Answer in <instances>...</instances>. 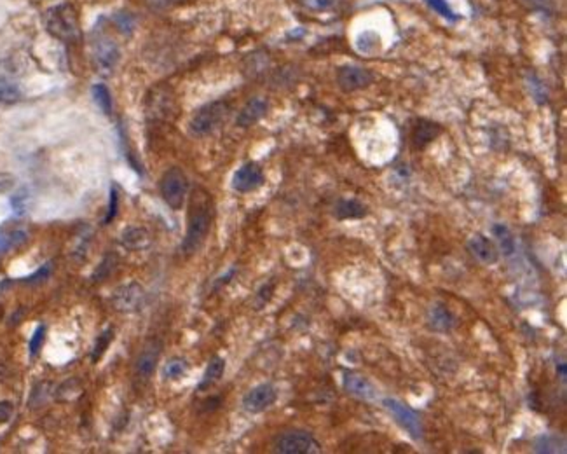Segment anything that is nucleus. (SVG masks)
I'll return each mask as SVG.
<instances>
[{
    "label": "nucleus",
    "instance_id": "6",
    "mask_svg": "<svg viewBox=\"0 0 567 454\" xmlns=\"http://www.w3.org/2000/svg\"><path fill=\"white\" fill-rule=\"evenodd\" d=\"M384 407L391 412V416H393V420L396 421V425L409 433L410 439H422L421 420H419V416L415 414L409 405L396 401V398H386V401H384Z\"/></svg>",
    "mask_w": 567,
    "mask_h": 454
},
{
    "label": "nucleus",
    "instance_id": "1",
    "mask_svg": "<svg viewBox=\"0 0 567 454\" xmlns=\"http://www.w3.org/2000/svg\"><path fill=\"white\" fill-rule=\"evenodd\" d=\"M213 224V200L206 189L195 187L191 193L187 212V231H185L182 250L185 255H194L206 241Z\"/></svg>",
    "mask_w": 567,
    "mask_h": 454
},
{
    "label": "nucleus",
    "instance_id": "22",
    "mask_svg": "<svg viewBox=\"0 0 567 454\" xmlns=\"http://www.w3.org/2000/svg\"><path fill=\"white\" fill-rule=\"evenodd\" d=\"M25 232L23 231H4V229H0V255L5 254V252H9V248L16 247L19 241H23L25 239Z\"/></svg>",
    "mask_w": 567,
    "mask_h": 454
},
{
    "label": "nucleus",
    "instance_id": "24",
    "mask_svg": "<svg viewBox=\"0 0 567 454\" xmlns=\"http://www.w3.org/2000/svg\"><path fill=\"white\" fill-rule=\"evenodd\" d=\"M98 60H100L101 67L108 69L115 63L117 60V49H115L114 44H110V40H107L105 44H101V49H98Z\"/></svg>",
    "mask_w": 567,
    "mask_h": 454
},
{
    "label": "nucleus",
    "instance_id": "4",
    "mask_svg": "<svg viewBox=\"0 0 567 454\" xmlns=\"http://www.w3.org/2000/svg\"><path fill=\"white\" fill-rule=\"evenodd\" d=\"M159 191H161V198L165 200V203L171 210H182V206H184L185 200L189 196L187 175L180 168L173 166L168 171H165V175L161 177Z\"/></svg>",
    "mask_w": 567,
    "mask_h": 454
},
{
    "label": "nucleus",
    "instance_id": "11",
    "mask_svg": "<svg viewBox=\"0 0 567 454\" xmlns=\"http://www.w3.org/2000/svg\"><path fill=\"white\" fill-rule=\"evenodd\" d=\"M161 348L162 346L159 341H150V343L143 348L142 353L136 358V362H134V372H136L138 379L147 381V379L152 376L156 367H158L159 357H161Z\"/></svg>",
    "mask_w": 567,
    "mask_h": 454
},
{
    "label": "nucleus",
    "instance_id": "23",
    "mask_svg": "<svg viewBox=\"0 0 567 454\" xmlns=\"http://www.w3.org/2000/svg\"><path fill=\"white\" fill-rule=\"evenodd\" d=\"M185 370H187V362L184 358H171L165 366V376L168 379H178V377L184 376Z\"/></svg>",
    "mask_w": 567,
    "mask_h": 454
},
{
    "label": "nucleus",
    "instance_id": "18",
    "mask_svg": "<svg viewBox=\"0 0 567 454\" xmlns=\"http://www.w3.org/2000/svg\"><path fill=\"white\" fill-rule=\"evenodd\" d=\"M224 372H226V360H224L222 357H213L210 360V363H208L206 370H204L203 374V379H201L200 383V392H203V390H208L210 386H213L215 383L220 381V377L224 376Z\"/></svg>",
    "mask_w": 567,
    "mask_h": 454
},
{
    "label": "nucleus",
    "instance_id": "27",
    "mask_svg": "<svg viewBox=\"0 0 567 454\" xmlns=\"http://www.w3.org/2000/svg\"><path fill=\"white\" fill-rule=\"evenodd\" d=\"M559 447V439L552 437V435H543L536 440V451L538 453H557Z\"/></svg>",
    "mask_w": 567,
    "mask_h": 454
},
{
    "label": "nucleus",
    "instance_id": "2",
    "mask_svg": "<svg viewBox=\"0 0 567 454\" xmlns=\"http://www.w3.org/2000/svg\"><path fill=\"white\" fill-rule=\"evenodd\" d=\"M46 28L60 40H75L79 37V18L72 5L63 4L49 9L46 14Z\"/></svg>",
    "mask_w": 567,
    "mask_h": 454
},
{
    "label": "nucleus",
    "instance_id": "5",
    "mask_svg": "<svg viewBox=\"0 0 567 454\" xmlns=\"http://www.w3.org/2000/svg\"><path fill=\"white\" fill-rule=\"evenodd\" d=\"M274 451L280 454H316L322 453V446L309 431L288 430L278 435Z\"/></svg>",
    "mask_w": 567,
    "mask_h": 454
},
{
    "label": "nucleus",
    "instance_id": "15",
    "mask_svg": "<svg viewBox=\"0 0 567 454\" xmlns=\"http://www.w3.org/2000/svg\"><path fill=\"white\" fill-rule=\"evenodd\" d=\"M442 133V128L431 121L419 119L415 126L412 128V143L414 149H424L429 142H433Z\"/></svg>",
    "mask_w": 567,
    "mask_h": 454
},
{
    "label": "nucleus",
    "instance_id": "10",
    "mask_svg": "<svg viewBox=\"0 0 567 454\" xmlns=\"http://www.w3.org/2000/svg\"><path fill=\"white\" fill-rule=\"evenodd\" d=\"M342 383H344L346 392L351 393V395L358 396V398H363V401H376L379 396V392L374 386V383L368 379V377L361 376L358 372H351V370H346L344 377H342Z\"/></svg>",
    "mask_w": 567,
    "mask_h": 454
},
{
    "label": "nucleus",
    "instance_id": "17",
    "mask_svg": "<svg viewBox=\"0 0 567 454\" xmlns=\"http://www.w3.org/2000/svg\"><path fill=\"white\" fill-rule=\"evenodd\" d=\"M368 215V210L365 204H361L357 200H342L335 206V217L339 220H353L363 219Z\"/></svg>",
    "mask_w": 567,
    "mask_h": 454
},
{
    "label": "nucleus",
    "instance_id": "3",
    "mask_svg": "<svg viewBox=\"0 0 567 454\" xmlns=\"http://www.w3.org/2000/svg\"><path fill=\"white\" fill-rule=\"evenodd\" d=\"M227 116H229V105L226 101H211L192 116L191 123H189V131L194 136L210 135L211 131L217 130L227 119Z\"/></svg>",
    "mask_w": 567,
    "mask_h": 454
},
{
    "label": "nucleus",
    "instance_id": "13",
    "mask_svg": "<svg viewBox=\"0 0 567 454\" xmlns=\"http://www.w3.org/2000/svg\"><path fill=\"white\" fill-rule=\"evenodd\" d=\"M468 250L472 252V255L476 261L487 264V266H492V264H496L499 261V252L496 248V245L483 235L472 236L470 241H468Z\"/></svg>",
    "mask_w": 567,
    "mask_h": 454
},
{
    "label": "nucleus",
    "instance_id": "12",
    "mask_svg": "<svg viewBox=\"0 0 567 454\" xmlns=\"http://www.w3.org/2000/svg\"><path fill=\"white\" fill-rule=\"evenodd\" d=\"M142 299V287L138 283H130V285H124L115 290L114 297H112V304L117 311H134V309L140 308Z\"/></svg>",
    "mask_w": 567,
    "mask_h": 454
},
{
    "label": "nucleus",
    "instance_id": "32",
    "mask_svg": "<svg viewBox=\"0 0 567 454\" xmlns=\"http://www.w3.org/2000/svg\"><path fill=\"white\" fill-rule=\"evenodd\" d=\"M557 370H560V377H562V381H566V363H560V366L557 367Z\"/></svg>",
    "mask_w": 567,
    "mask_h": 454
},
{
    "label": "nucleus",
    "instance_id": "30",
    "mask_svg": "<svg viewBox=\"0 0 567 454\" xmlns=\"http://www.w3.org/2000/svg\"><path fill=\"white\" fill-rule=\"evenodd\" d=\"M117 208H119V196H117V191H115V189H112L110 204H108V213H107V217H105V220H104L105 224H110L112 220H114L115 213H117Z\"/></svg>",
    "mask_w": 567,
    "mask_h": 454
},
{
    "label": "nucleus",
    "instance_id": "20",
    "mask_svg": "<svg viewBox=\"0 0 567 454\" xmlns=\"http://www.w3.org/2000/svg\"><path fill=\"white\" fill-rule=\"evenodd\" d=\"M492 232H494L496 239H498L499 248L503 250V254H505V255L514 254V252H515V238H514V235H511L510 229H508L505 224H496V226L492 227Z\"/></svg>",
    "mask_w": 567,
    "mask_h": 454
},
{
    "label": "nucleus",
    "instance_id": "14",
    "mask_svg": "<svg viewBox=\"0 0 567 454\" xmlns=\"http://www.w3.org/2000/svg\"><path fill=\"white\" fill-rule=\"evenodd\" d=\"M267 112V100L261 97H255L241 108V112L238 114V119H236V124L239 128H250L255 123L262 119Z\"/></svg>",
    "mask_w": 567,
    "mask_h": 454
},
{
    "label": "nucleus",
    "instance_id": "8",
    "mask_svg": "<svg viewBox=\"0 0 567 454\" xmlns=\"http://www.w3.org/2000/svg\"><path fill=\"white\" fill-rule=\"evenodd\" d=\"M278 398L276 388L271 383H262V385L255 386L250 390L245 396H243V407L252 414H258L274 405Z\"/></svg>",
    "mask_w": 567,
    "mask_h": 454
},
{
    "label": "nucleus",
    "instance_id": "28",
    "mask_svg": "<svg viewBox=\"0 0 567 454\" xmlns=\"http://www.w3.org/2000/svg\"><path fill=\"white\" fill-rule=\"evenodd\" d=\"M114 332H112V328H108V331H105L104 334L98 337V341H96V346H95V351H93V360H98V358L101 357V355L105 353V350L108 348V344H110L112 337H114Z\"/></svg>",
    "mask_w": 567,
    "mask_h": 454
},
{
    "label": "nucleus",
    "instance_id": "26",
    "mask_svg": "<svg viewBox=\"0 0 567 454\" xmlns=\"http://www.w3.org/2000/svg\"><path fill=\"white\" fill-rule=\"evenodd\" d=\"M21 98V93L14 84H0V104H16Z\"/></svg>",
    "mask_w": 567,
    "mask_h": 454
},
{
    "label": "nucleus",
    "instance_id": "25",
    "mask_svg": "<svg viewBox=\"0 0 567 454\" xmlns=\"http://www.w3.org/2000/svg\"><path fill=\"white\" fill-rule=\"evenodd\" d=\"M426 4L433 9V11H437L440 16L447 18V20H450V21L457 20L456 12H454L453 8L447 4V0H426Z\"/></svg>",
    "mask_w": 567,
    "mask_h": 454
},
{
    "label": "nucleus",
    "instance_id": "16",
    "mask_svg": "<svg viewBox=\"0 0 567 454\" xmlns=\"http://www.w3.org/2000/svg\"><path fill=\"white\" fill-rule=\"evenodd\" d=\"M429 327L438 332H447L454 327V316L448 311L447 306L435 304L429 308L428 313Z\"/></svg>",
    "mask_w": 567,
    "mask_h": 454
},
{
    "label": "nucleus",
    "instance_id": "33",
    "mask_svg": "<svg viewBox=\"0 0 567 454\" xmlns=\"http://www.w3.org/2000/svg\"><path fill=\"white\" fill-rule=\"evenodd\" d=\"M154 2H158V4H173V2H177V0H154Z\"/></svg>",
    "mask_w": 567,
    "mask_h": 454
},
{
    "label": "nucleus",
    "instance_id": "29",
    "mask_svg": "<svg viewBox=\"0 0 567 454\" xmlns=\"http://www.w3.org/2000/svg\"><path fill=\"white\" fill-rule=\"evenodd\" d=\"M44 339H46V327H44V325H38V327L35 328L34 335H32V339H30V355H32V357H34V355H37L38 350L43 348Z\"/></svg>",
    "mask_w": 567,
    "mask_h": 454
},
{
    "label": "nucleus",
    "instance_id": "21",
    "mask_svg": "<svg viewBox=\"0 0 567 454\" xmlns=\"http://www.w3.org/2000/svg\"><path fill=\"white\" fill-rule=\"evenodd\" d=\"M91 91H93V98H95L96 104L100 105V108L105 112V114L110 116L112 108L114 107H112V97H110V91H108L107 86L95 84Z\"/></svg>",
    "mask_w": 567,
    "mask_h": 454
},
{
    "label": "nucleus",
    "instance_id": "9",
    "mask_svg": "<svg viewBox=\"0 0 567 454\" xmlns=\"http://www.w3.org/2000/svg\"><path fill=\"white\" fill-rule=\"evenodd\" d=\"M264 171L257 163H245L232 177V189L238 193H252L264 184Z\"/></svg>",
    "mask_w": 567,
    "mask_h": 454
},
{
    "label": "nucleus",
    "instance_id": "7",
    "mask_svg": "<svg viewBox=\"0 0 567 454\" xmlns=\"http://www.w3.org/2000/svg\"><path fill=\"white\" fill-rule=\"evenodd\" d=\"M337 82L342 91L353 93L358 89H365L374 82V75L370 70L358 65H344L337 72Z\"/></svg>",
    "mask_w": 567,
    "mask_h": 454
},
{
    "label": "nucleus",
    "instance_id": "31",
    "mask_svg": "<svg viewBox=\"0 0 567 454\" xmlns=\"http://www.w3.org/2000/svg\"><path fill=\"white\" fill-rule=\"evenodd\" d=\"M12 411H14V407H12L11 402H8V401L0 402V425L8 423V421L11 420Z\"/></svg>",
    "mask_w": 567,
    "mask_h": 454
},
{
    "label": "nucleus",
    "instance_id": "19",
    "mask_svg": "<svg viewBox=\"0 0 567 454\" xmlns=\"http://www.w3.org/2000/svg\"><path fill=\"white\" fill-rule=\"evenodd\" d=\"M149 232L142 227H130L123 235V243L131 250H140V248L149 245Z\"/></svg>",
    "mask_w": 567,
    "mask_h": 454
}]
</instances>
